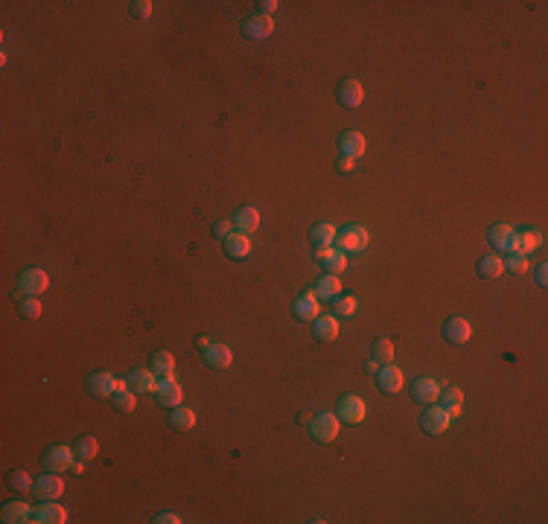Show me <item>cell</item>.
<instances>
[{
    "label": "cell",
    "instance_id": "ba28073f",
    "mask_svg": "<svg viewBox=\"0 0 548 524\" xmlns=\"http://www.w3.org/2000/svg\"><path fill=\"white\" fill-rule=\"evenodd\" d=\"M441 391H443L441 379H432V376H423V379H417V382H414V387H411V396H414V402H423V405H435V402H437V396H441Z\"/></svg>",
    "mask_w": 548,
    "mask_h": 524
},
{
    "label": "cell",
    "instance_id": "74e56055",
    "mask_svg": "<svg viewBox=\"0 0 548 524\" xmlns=\"http://www.w3.org/2000/svg\"><path fill=\"white\" fill-rule=\"evenodd\" d=\"M9 486H12V490H18V492H27L30 486H32V481H30V475L23 472V469H15V472L9 475Z\"/></svg>",
    "mask_w": 548,
    "mask_h": 524
},
{
    "label": "cell",
    "instance_id": "8d00e7d4",
    "mask_svg": "<svg viewBox=\"0 0 548 524\" xmlns=\"http://www.w3.org/2000/svg\"><path fill=\"white\" fill-rule=\"evenodd\" d=\"M510 274H525L528 271V257H519V253H507V260H502Z\"/></svg>",
    "mask_w": 548,
    "mask_h": 524
},
{
    "label": "cell",
    "instance_id": "d6a6232c",
    "mask_svg": "<svg viewBox=\"0 0 548 524\" xmlns=\"http://www.w3.org/2000/svg\"><path fill=\"white\" fill-rule=\"evenodd\" d=\"M169 425H173L175 431H190L193 425H196V413H193L190 408H184V405H178V408H173V417H169Z\"/></svg>",
    "mask_w": 548,
    "mask_h": 524
},
{
    "label": "cell",
    "instance_id": "836d02e7",
    "mask_svg": "<svg viewBox=\"0 0 548 524\" xmlns=\"http://www.w3.org/2000/svg\"><path fill=\"white\" fill-rule=\"evenodd\" d=\"M502 271H505V262L496 257H484V260H479V277L481 280H496V277H502Z\"/></svg>",
    "mask_w": 548,
    "mask_h": 524
},
{
    "label": "cell",
    "instance_id": "8992f818",
    "mask_svg": "<svg viewBox=\"0 0 548 524\" xmlns=\"http://www.w3.org/2000/svg\"><path fill=\"white\" fill-rule=\"evenodd\" d=\"M449 413L441 408V405H426V411H423V417H420V425H423V431L426 434H443L446 429H449Z\"/></svg>",
    "mask_w": 548,
    "mask_h": 524
},
{
    "label": "cell",
    "instance_id": "5bb4252c",
    "mask_svg": "<svg viewBox=\"0 0 548 524\" xmlns=\"http://www.w3.org/2000/svg\"><path fill=\"white\" fill-rule=\"evenodd\" d=\"M242 30H245V35H248L251 41H265L274 32V21H272V15H263V12H260V15L248 18Z\"/></svg>",
    "mask_w": 548,
    "mask_h": 524
},
{
    "label": "cell",
    "instance_id": "30bf717a",
    "mask_svg": "<svg viewBox=\"0 0 548 524\" xmlns=\"http://www.w3.org/2000/svg\"><path fill=\"white\" fill-rule=\"evenodd\" d=\"M32 490L39 498H44V501H56V498L65 492V481L58 478L56 472H50V475H41V478L32 483Z\"/></svg>",
    "mask_w": 548,
    "mask_h": 524
},
{
    "label": "cell",
    "instance_id": "6da1fadb",
    "mask_svg": "<svg viewBox=\"0 0 548 524\" xmlns=\"http://www.w3.org/2000/svg\"><path fill=\"white\" fill-rule=\"evenodd\" d=\"M47 286H50L47 271H41V268H27V271H21V277H18L15 297H41Z\"/></svg>",
    "mask_w": 548,
    "mask_h": 524
},
{
    "label": "cell",
    "instance_id": "d590c367",
    "mask_svg": "<svg viewBox=\"0 0 548 524\" xmlns=\"http://www.w3.org/2000/svg\"><path fill=\"white\" fill-rule=\"evenodd\" d=\"M21 315H23L27 321H39L41 315H44L41 300H39V297H23V300H21Z\"/></svg>",
    "mask_w": 548,
    "mask_h": 524
},
{
    "label": "cell",
    "instance_id": "4dcf8cb0",
    "mask_svg": "<svg viewBox=\"0 0 548 524\" xmlns=\"http://www.w3.org/2000/svg\"><path fill=\"white\" fill-rule=\"evenodd\" d=\"M73 452H76V460L88 463V460L96 457V452H100V440H96L94 434H82L76 440V446H73Z\"/></svg>",
    "mask_w": 548,
    "mask_h": 524
},
{
    "label": "cell",
    "instance_id": "f1b7e54d",
    "mask_svg": "<svg viewBox=\"0 0 548 524\" xmlns=\"http://www.w3.org/2000/svg\"><path fill=\"white\" fill-rule=\"evenodd\" d=\"M338 146H342V155H344V157H353V161L364 155V137H362L359 131H344L342 140H338Z\"/></svg>",
    "mask_w": 548,
    "mask_h": 524
},
{
    "label": "cell",
    "instance_id": "f546056e",
    "mask_svg": "<svg viewBox=\"0 0 548 524\" xmlns=\"http://www.w3.org/2000/svg\"><path fill=\"white\" fill-rule=\"evenodd\" d=\"M152 373L157 376V379H173L175 373V358L169 356L166 350H157L152 356Z\"/></svg>",
    "mask_w": 548,
    "mask_h": 524
},
{
    "label": "cell",
    "instance_id": "ab89813d",
    "mask_svg": "<svg viewBox=\"0 0 548 524\" xmlns=\"http://www.w3.org/2000/svg\"><path fill=\"white\" fill-rule=\"evenodd\" d=\"M149 15H152V3H149V0H135V3H131V18L146 21Z\"/></svg>",
    "mask_w": 548,
    "mask_h": 524
},
{
    "label": "cell",
    "instance_id": "4fadbf2b",
    "mask_svg": "<svg viewBox=\"0 0 548 524\" xmlns=\"http://www.w3.org/2000/svg\"><path fill=\"white\" fill-rule=\"evenodd\" d=\"M155 394H157V402L166 408H178L181 402H184V391H181V385L175 379H161L155 387Z\"/></svg>",
    "mask_w": 548,
    "mask_h": 524
},
{
    "label": "cell",
    "instance_id": "3957f363",
    "mask_svg": "<svg viewBox=\"0 0 548 524\" xmlns=\"http://www.w3.org/2000/svg\"><path fill=\"white\" fill-rule=\"evenodd\" d=\"M338 413H330V411H321V413H315V417L309 420V434H312V440H318V443H333L336 437H338Z\"/></svg>",
    "mask_w": 548,
    "mask_h": 524
},
{
    "label": "cell",
    "instance_id": "ffe728a7",
    "mask_svg": "<svg viewBox=\"0 0 548 524\" xmlns=\"http://www.w3.org/2000/svg\"><path fill=\"white\" fill-rule=\"evenodd\" d=\"M257 227H260V213L254 210V207H239L237 216H234V230H237V233L251 236Z\"/></svg>",
    "mask_w": 548,
    "mask_h": 524
},
{
    "label": "cell",
    "instance_id": "ac0fdd59",
    "mask_svg": "<svg viewBox=\"0 0 548 524\" xmlns=\"http://www.w3.org/2000/svg\"><path fill=\"white\" fill-rule=\"evenodd\" d=\"M295 315L300 321H315L321 315V300L315 297V291H303L295 300Z\"/></svg>",
    "mask_w": 548,
    "mask_h": 524
},
{
    "label": "cell",
    "instance_id": "60d3db41",
    "mask_svg": "<svg viewBox=\"0 0 548 524\" xmlns=\"http://www.w3.org/2000/svg\"><path fill=\"white\" fill-rule=\"evenodd\" d=\"M230 233H234V222H228V218H222V222H216V225H213V236H216V239H222V242H225Z\"/></svg>",
    "mask_w": 548,
    "mask_h": 524
},
{
    "label": "cell",
    "instance_id": "7a4b0ae2",
    "mask_svg": "<svg viewBox=\"0 0 548 524\" xmlns=\"http://www.w3.org/2000/svg\"><path fill=\"white\" fill-rule=\"evenodd\" d=\"M368 242H371V233L359 225H347L336 233V248L344 251V253H359V251L368 248Z\"/></svg>",
    "mask_w": 548,
    "mask_h": 524
},
{
    "label": "cell",
    "instance_id": "f6af8a7d",
    "mask_svg": "<svg viewBox=\"0 0 548 524\" xmlns=\"http://www.w3.org/2000/svg\"><path fill=\"white\" fill-rule=\"evenodd\" d=\"M338 172H353V157L342 155V161H338Z\"/></svg>",
    "mask_w": 548,
    "mask_h": 524
},
{
    "label": "cell",
    "instance_id": "c3c4849f",
    "mask_svg": "<svg viewBox=\"0 0 548 524\" xmlns=\"http://www.w3.org/2000/svg\"><path fill=\"white\" fill-rule=\"evenodd\" d=\"M196 347H199V350H201V352H204V350H207V347H210V341H207V338H199V341H196Z\"/></svg>",
    "mask_w": 548,
    "mask_h": 524
},
{
    "label": "cell",
    "instance_id": "f35d334b",
    "mask_svg": "<svg viewBox=\"0 0 548 524\" xmlns=\"http://www.w3.org/2000/svg\"><path fill=\"white\" fill-rule=\"evenodd\" d=\"M356 297H342L338 295L336 297V309H338V315H344V318H350V315H356Z\"/></svg>",
    "mask_w": 548,
    "mask_h": 524
},
{
    "label": "cell",
    "instance_id": "9c48e42d",
    "mask_svg": "<svg viewBox=\"0 0 548 524\" xmlns=\"http://www.w3.org/2000/svg\"><path fill=\"white\" fill-rule=\"evenodd\" d=\"M443 338L449 341V344H455V347L467 344V341L472 338V326H470V321H467V318H461V315H455V318H449V321L443 323Z\"/></svg>",
    "mask_w": 548,
    "mask_h": 524
},
{
    "label": "cell",
    "instance_id": "e0dca14e",
    "mask_svg": "<svg viewBox=\"0 0 548 524\" xmlns=\"http://www.w3.org/2000/svg\"><path fill=\"white\" fill-rule=\"evenodd\" d=\"M312 335L321 341V344H330V341L338 338V318L333 315H318V318L312 321Z\"/></svg>",
    "mask_w": 548,
    "mask_h": 524
},
{
    "label": "cell",
    "instance_id": "603a6c76",
    "mask_svg": "<svg viewBox=\"0 0 548 524\" xmlns=\"http://www.w3.org/2000/svg\"><path fill=\"white\" fill-rule=\"evenodd\" d=\"M437 405H441L449 417H461V408H464V394L458 387H443L441 396H437Z\"/></svg>",
    "mask_w": 548,
    "mask_h": 524
},
{
    "label": "cell",
    "instance_id": "9a60e30c",
    "mask_svg": "<svg viewBox=\"0 0 548 524\" xmlns=\"http://www.w3.org/2000/svg\"><path fill=\"white\" fill-rule=\"evenodd\" d=\"M336 93H338V102H342L344 108H359V105H362V100H364V88H362V84H359L356 79H344V82H338Z\"/></svg>",
    "mask_w": 548,
    "mask_h": 524
},
{
    "label": "cell",
    "instance_id": "1f68e13d",
    "mask_svg": "<svg viewBox=\"0 0 548 524\" xmlns=\"http://www.w3.org/2000/svg\"><path fill=\"white\" fill-rule=\"evenodd\" d=\"M135 396H138V394L129 391V385L123 382V385L117 387V394L111 396V405H114L117 411H123V413H131V411L138 408V399H135Z\"/></svg>",
    "mask_w": 548,
    "mask_h": 524
},
{
    "label": "cell",
    "instance_id": "44dd1931",
    "mask_svg": "<svg viewBox=\"0 0 548 524\" xmlns=\"http://www.w3.org/2000/svg\"><path fill=\"white\" fill-rule=\"evenodd\" d=\"M204 361L210 364L213 370H228L230 361H234V352H230V347H225V344H210L204 350Z\"/></svg>",
    "mask_w": 548,
    "mask_h": 524
},
{
    "label": "cell",
    "instance_id": "cb8c5ba5",
    "mask_svg": "<svg viewBox=\"0 0 548 524\" xmlns=\"http://www.w3.org/2000/svg\"><path fill=\"white\" fill-rule=\"evenodd\" d=\"M514 227L507 225H493L490 230H487V239H490V245L498 251V253H507L510 251V242H514Z\"/></svg>",
    "mask_w": 548,
    "mask_h": 524
},
{
    "label": "cell",
    "instance_id": "7dc6e473",
    "mask_svg": "<svg viewBox=\"0 0 548 524\" xmlns=\"http://www.w3.org/2000/svg\"><path fill=\"white\" fill-rule=\"evenodd\" d=\"M82 469H85V463H82V460H76V463H73V469H70V472H73V475H82Z\"/></svg>",
    "mask_w": 548,
    "mask_h": 524
},
{
    "label": "cell",
    "instance_id": "7402d4cb",
    "mask_svg": "<svg viewBox=\"0 0 548 524\" xmlns=\"http://www.w3.org/2000/svg\"><path fill=\"white\" fill-rule=\"evenodd\" d=\"M129 391H135V394H152L155 387H157V379H155V373H152V367L146 370V367H140V370H135L129 376Z\"/></svg>",
    "mask_w": 548,
    "mask_h": 524
},
{
    "label": "cell",
    "instance_id": "ee69618b",
    "mask_svg": "<svg viewBox=\"0 0 548 524\" xmlns=\"http://www.w3.org/2000/svg\"><path fill=\"white\" fill-rule=\"evenodd\" d=\"M277 0H263V3H260V9H263V15H272V12H277Z\"/></svg>",
    "mask_w": 548,
    "mask_h": 524
},
{
    "label": "cell",
    "instance_id": "e575fe53",
    "mask_svg": "<svg viewBox=\"0 0 548 524\" xmlns=\"http://www.w3.org/2000/svg\"><path fill=\"white\" fill-rule=\"evenodd\" d=\"M371 356L380 361V364H391L394 361V344L388 338H376L373 341V350H371Z\"/></svg>",
    "mask_w": 548,
    "mask_h": 524
},
{
    "label": "cell",
    "instance_id": "7c38bea8",
    "mask_svg": "<svg viewBox=\"0 0 548 524\" xmlns=\"http://www.w3.org/2000/svg\"><path fill=\"white\" fill-rule=\"evenodd\" d=\"M32 521L39 524H65L67 521V510L56 501H44L32 510Z\"/></svg>",
    "mask_w": 548,
    "mask_h": 524
},
{
    "label": "cell",
    "instance_id": "bcb514c9",
    "mask_svg": "<svg viewBox=\"0 0 548 524\" xmlns=\"http://www.w3.org/2000/svg\"><path fill=\"white\" fill-rule=\"evenodd\" d=\"M382 367V364L380 361H376V358H371V361H364V370H368V373H376V370H380Z\"/></svg>",
    "mask_w": 548,
    "mask_h": 524
},
{
    "label": "cell",
    "instance_id": "52a82bcc",
    "mask_svg": "<svg viewBox=\"0 0 548 524\" xmlns=\"http://www.w3.org/2000/svg\"><path fill=\"white\" fill-rule=\"evenodd\" d=\"M120 385H123V382L114 379V373L100 370V373H94L91 379H88V394L96 396V399H105V396H114Z\"/></svg>",
    "mask_w": 548,
    "mask_h": 524
},
{
    "label": "cell",
    "instance_id": "b9f144b4",
    "mask_svg": "<svg viewBox=\"0 0 548 524\" xmlns=\"http://www.w3.org/2000/svg\"><path fill=\"white\" fill-rule=\"evenodd\" d=\"M152 521L155 524H181V516L178 513H157Z\"/></svg>",
    "mask_w": 548,
    "mask_h": 524
},
{
    "label": "cell",
    "instance_id": "2e32d148",
    "mask_svg": "<svg viewBox=\"0 0 548 524\" xmlns=\"http://www.w3.org/2000/svg\"><path fill=\"white\" fill-rule=\"evenodd\" d=\"M318 262L327 274H342L347 268V253L338 251V248H318Z\"/></svg>",
    "mask_w": 548,
    "mask_h": 524
},
{
    "label": "cell",
    "instance_id": "5b68a950",
    "mask_svg": "<svg viewBox=\"0 0 548 524\" xmlns=\"http://www.w3.org/2000/svg\"><path fill=\"white\" fill-rule=\"evenodd\" d=\"M336 413H338V420H344V422H350V425H359V422L364 420V413H368V408H364V399H362V396L347 394V396L338 399Z\"/></svg>",
    "mask_w": 548,
    "mask_h": 524
},
{
    "label": "cell",
    "instance_id": "d6986e66",
    "mask_svg": "<svg viewBox=\"0 0 548 524\" xmlns=\"http://www.w3.org/2000/svg\"><path fill=\"white\" fill-rule=\"evenodd\" d=\"M542 236L537 230H522V233H514V242H510V253H519V257H528L531 251L540 248Z\"/></svg>",
    "mask_w": 548,
    "mask_h": 524
},
{
    "label": "cell",
    "instance_id": "8fae6325",
    "mask_svg": "<svg viewBox=\"0 0 548 524\" xmlns=\"http://www.w3.org/2000/svg\"><path fill=\"white\" fill-rule=\"evenodd\" d=\"M376 387H380L382 394H397L399 387H403V370L394 367V364H382V367L376 370Z\"/></svg>",
    "mask_w": 548,
    "mask_h": 524
},
{
    "label": "cell",
    "instance_id": "4316f807",
    "mask_svg": "<svg viewBox=\"0 0 548 524\" xmlns=\"http://www.w3.org/2000/svg\"><path fill=\"white\" fill-rule=\"evenodd\" d=\"M338 295H342V280H338V274H327L315 283V297L318 300H336Z\"/></svg>",
    "mask_w": 548,
    "mask_h": 524
},
{
    "label": "cell",
    "instance_id": "484cf974",
    "mask_svg": "<svg viewBox=\"0 0 548 524\" xmlns=\"http://www.w3.org/2000/svg\"><path fill=\"white\" fill-rule=\"evenodd\" d=\"M336 233H338V230L330 222H318V225L309 227V242L315 248H330L336 242Z\"/></svg>",
    "mask_w": 548,
    "mask_h": 524
},
{
    "label": "cell",
    "instance_id": "83f0119b",
    "mask_svg": "<svg viewBox=\"0 0 548 524\" xmlns=\"http://www.w3.org/2000/svg\"><path fill=\"white\" fill-rule=\"evenodd\" d=\"M225 253H228V257H234V260L248 257V253H251V236H245V233H230V236L225 239Z\"/></svg>",
    "mask_w": 548,
    "mask_h": 524
},
{
    "label": "cell",
    "instance_id": "277c9868",
    "mask_svg": "<svg viewBox=\"0 0 548 524\" xmlns=\"http://www.w3.org/2000/svg\"><path fill=\"white\" fill-rule=\"evenodd\" d=\"M73 457H76L73 446H62V443H58V446H50V448H47V455H44V469H47V472H56V475H58V472H70L73 463H76Z\"/></svg>",
    "mask_w": 548,
    "mask_h": 524
},
{
    "label": "cell",
    "instance_id": "7bdbcfd3",
    "mask_svg": "<svg viewBox=\"0 0 548 524\" xmlns=\"http://www.w3.org/2000/svg\"><path fill=\"white\" fill-rule=\"evenodd\" d=\"M534 280H537V286H540V288H545V286H548V265H545V262L537 268V274H534Z\"/></svg>",
    "mask_w": 548,
    "mask_h": 524
},
{
    "label": "cell",
    "instance_id": "d4e9b609",
    "mask_svg": "<svg viewBox=\"0 0 548 524\" xmlns=\"http://www.w3.org/2000/svg\"><path fill=\"white\" fill-rule=\"evenodd\" d=\"M0 519L6 524H23V521H32V510L23 504V501H9L0 510Z\"/></svg>",
    "mask_w": 548,
    "mask_h": 524
}]
</instances>
